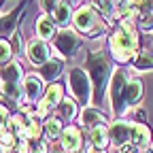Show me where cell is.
<instances>
[{"label":"cell","instance_id":"obj_4","mask_svg":"<svg viewBox=\"0 0 153 153\" xmlns=\"http://www.w3.org/2000/svg\"><path fill=\"white\" fill-rule=\"evenodd\" d=\"M68 87H70L74 102H79L83 106H87L91 102V81H89V74L83 68L74 66L68 70Z\"/></svg>","mask_w":153,"mask_h":153},{"label":"cell","instance_id":"obj_8","mask_svg":"<svg viewBox=\"0 0 153 153\" xmlns=\"http://www.w3.org/2000/svg\"><path fill=\"white\" fill-rule=\"evenodd\" d=\"M62 100H64V87H62L60 83H51V85H49V89H47V91H45V96H43L41 104H38L36 115H38V117H45V115H49V111H51V108L60 106V102H62Z\"/></svg>","mask_w":153,"mask_h":153},{"label":"cell","instance_id":"obj_24","mask_svg":"<svg viewBox=\"0 0 153 153\" xmlns=\"http://www.w3.org/2000/svg\"><path fill=\"white\" fill-rule=\"evenodd\" d=\"M136 24H138V30L140 32H153V11H145V13H138V19H136Z\"/></svg>","mask_w":153,"mask_h":153},{"label":"cell","instance_id":"obj_19","mask_svg":"<svg viewBox=\"0 0 153 153\" xmlns=\"http://www.w3.org/2000/svg\"><path fill=\"white\" fill-rule=\"evenodd\" d=\"M51 19L55 24H60V26H66V24H70V19H72V11H70V4H66V2H60L55 9H53V13H51Z\"/></svg>","mask_w":153,"mask_h":153},{"label":"cell","instance_id":"obj_29","mask_svg":"<svg viewBox=\"0 0 153 153\" xmlns=\"http://www.w3.org/2000/svg\"><path fill=\"white\" fill-rule=\"evenodd\" d=\"M15 153H32V145L28 140H19L15 145Z\"/></svg>","mask_w":153,"mask_h":153},{"label":"cell","instance_id":"obj_30","mask_svg":"<svg viewBox=\"0 0 153 153\" xmlns=\"http://www.w3.org/2000/svg\"><path fill=\"white\" fill-rule=\"evenodd\" d=\"M117 153H140V149H138L136 145H132V143H128V145L119 147V151H117Z\"/></svg>","mask_w":153,"mask_h":153},{"label":"cell","instance_id":"obj_23","mask_svg":"<svg viewBox=\"0 0 153 153\" xmlns=\"http://www.w3.org/2000/svg\"><path fill=\"white\" fill-rule=\"evenodd\" d=\"M45 132H47V136H49V138H60V136H62V132H64L62 121L57 119V117L47 119V123H45Z\"/></svg>","mask_w":153,"mask_h":153},{"label":"cell","instance_id":"obj_35","mask_svg":"<svg viewBox=\"0 0 153 153\" xmlns=\"http://www.w3.org/2000/svg\"><path fill=\"white\" fill-rule=\"evenodd\" d=\"M66 4H76V0H64Z\"/></svg>","mask_w":153,"mask_h":153},{"label":"cell","instance_id":"obj_1","mask_svg":"<svg viewBox=\"0 0 153 153\" xmlns=\"http://www.w3.org/2000/svg\"><path fill=\"white\" fill-rule=\"evenodd\" d=\"M87 74H89V81H91V100L96 106H100L102 100H104V91L111 83V72H113V66H111V60L104 55V53H89L87 55Z\"/></svg>","mask_w":153,"mask_h":153},{"label":"cell","instance_id":"obj_22","mask_svg":"<svg viewBox=\"0 0 153 153\" xmlns=\"http://www.w3.org/2000/svg\"><path fill=\"white\" fill-rule=\"evenodd\" d=\"M57 111H60V117L64 119H72L74 115H76V102L72 98H64L60 102V106H57Z\"/></svg>","mask_w":153,"mask_h":153},{"label":"cell","instance_id":"obj_15","mask_svg":"<svg viewBox=\"0 0 153 153\" xmlns=\"http://www.w3.org/2000/svg\"><path fill=\"white\" fill-rule=\"evenodd\" d=\"M153 143V136H151V128L147 123H140V121H134V134H132V145H136L138 149H145Z\"/></svg>","mask_w":153,"mask_h":153},{"label":"cell","instance_id":"obj_21","mask_svg":"<svg viewBox=\"0 0 153 153\" xmlns=\"http://www.w3.org/2000/svg\"><path fill=\"white\" fill-rule=\"evenodd\" d=\"M15 17H17V11H13L11 15H0V36L15 34Z\"/></svg>","mask_w":153,"mask_h":153},{"label":"cell","instance_id":"obj_14","mask_svg":"<svg viewBox=\"0 0 153 153\" xmlns=\"http://www.w3.org/2000/svg\"><path fill=\"white\" fill-rule=\"evenodd\" d=\"M22 74H24V72H22L19 62L11 60L9 64H4L2 68H0V81H2V83H15V85H19V83L24 81Z\"/></svg>","mask_w":153,"mask_h":153},{"label":"cell","instance_id":"obj_33","mask_svg":"<svg viewBox=\"0 0 153 153\" xmlns=\"http://www.w3.org/2000/svg\"><path fill=\"white\" fill-rule=\"evenodd\" d=\"M140 153H153V143H151L149 147H145V149H140Z\"/></svg>","mask_w":153,"mask_h":153},{"label":"cell","instance_id":"obj_5","mask_svg":"<svg viewBox=\"0 0 153 153\" xmlns=\"http://www.w3.org/2000/svg\"><path fill=\"white\" fill-rule=\"evenodd\" d=\"M72 26L87 36H98L104 32V22L94 7H81L72 15Z\"/></svg>","mask_w":153,"mask_h":153},{"label":"cell","instance_id":"obj_13","mask_svg":"<svg viewBox=\"0 0 153 153\" xmlns=\"http://www.w3.org/2000/svg\"><path fill=\"white\" fill-rule=\"evenodd\" d=\"M22 91L26 96V100H38L43 94V79L38 74H28L22 81Z\"/></svg>","mask_w":153,"mask_h":153},{"label":"cell","instance_id":"obj_27","mask_svg":"<svg viewBox=\"0 0 153 153\" xmlns=\"http://www.w3.org/2000/svg\"><path fill=\"white\" fill-rule=\"evenodd\" d=\"M9 45H11V51H13V55L17 53H24V43H22V36H19V32H15L13 36H11V41H9Z\"/></svg>","mask_w":153,"mask_h":153},{"label":"cell","instance_id":"obj_28","mask_svg":"<svg viewBox=\"0 0 153 153\" xmlns=\"http://www.w3.org/2000/svg\"><path fill=\"white\" fill-rule=\"evenodd\" d=\"M60 4V0H41V9H43V13L47 15V13H53V9Z\"/></svg>","mask_w":153,"mask_h":153},{"label":"cell","instance_id":"obj_26","mask_svg":"<svg viewBox=\"0 0 153 153\" xmlns=\"http://www.w3.org/2000/svg\"><path fill=\"white\" fill-rule=\"evenodd\" d=\"M2 91H4V96H9L13 100L22 98V89H19V85H15V83H2Z\"/></svg>","mask_w":153,"mask_h":153},{"label":"cell","instance_id":"obj_32","mask_svg":"<svg viewBox=\"0 0 153 153\" xmlns=\"http://www.w3.org/2000/svg\"><path fill=\"white\" fill-rule=\"evenodd\" d=\"M51 153H66V149H64V145H62V143H53Z\"/></svg>","mask_w":153,"mask_h":153},{"label":"cell","instance_id":"obj_20","mask_svg":"<svg viewBox=\"0 0 153 153\" xmlns=\"http://www.w3.org/2000/svg\"><path fill=\"white\" fill-rule=\"evenodd\" d=\"M132 68L136 72H147V70H153V53L149 51H140L132 62Z\"/></svg>","mask_w":153,"mask_h":153},{"label":"cell","instance_id":"obj_2","mask_svg":"<svg viewBox=\"0 0 153 153\" xmlns=\"http://www.w3.org/2000/svg\"><path fill=\"white\" fill-rule=\"evenodd\" d=\"M108 49H111V57L117 64H132L134 57L140 53L136 28H121L119 26L108 38Z\"/></svg>","mask_w":153,"mask_h":153},{"label":"cell","instance_id":"obj_31","mask_svg":"<svg viewBox=\"0 0 153 153\" xmlns=\"http://www.w3.org/2000/svg\"><path fill=\"white\" fill-rule=\"evenodd\" d=\"M34 153H49L47 143H43V140H36V149H34Z\"/></svg>","mask_w":153,"mask_h":153},{"label":"cell","instance_id":"obj_7","mask_svg":"<svg viewBox=\"0 0 153 153\" xmlns=\"http://www.w3.org/2000/svg\"><path fill=\"white\" fill-rule=\"evenodd\" d=\"M132 134H134V121H126V119H117L108 126V138L115 147H123L128 143H132Z\"/></svg>","mask_w":153,"mask_h":153},{"label":"cell","instance_id":"obj_17","mask_svg":"<svg viewBox=\"0 0 153 153\" xmlns=\"http://www.w3.org/2000/svg\"><path fill=\"white\" fill-rule=\"evenodd\" d=\"M36 34L41 41H51V38L55 36V22L49 17V15H41L36 19Z\"/></svg>","mask_w":153,"mask_h":153},{"label":"cell","instance_id":"obj_10","mask_svg":"<svg viewBox=\"0 0 153 153\" xmlns=\"http://www.w3.org/2000/svg\"><path fill=\"white\" fill-rule=\"evenodd\" d=\"M145 96V85L138 76H130L128 83H126V89H123V100L128 106H138L140 100Z\"/></svg>","mask_w":153,"mask_h":153},{"label":"cell","instance_id":"obj_3","mask_svg":"<svg viewBox=\"0 0 153 153\" xmlns=\"http://www.w3.org/2000/svg\"><path fill=\"white\" fill-rule=\"evenodd\" d=\"M128 72L123 68H115L113 76H111V83L106 87L108 91V104H111V111L117 119H121L123 115L128 113V104L123 100V89H126V83H128Z\"/></svg>","mask_w":153,"mask_h":153},{"label":"cell","instance_id":"obj_11","mask_svg":"<svg viewBox=\"0 0 153 153\" xmlns=\"http://www.w3.org/2000/svg\"><path fill=\"white\" fill-rule=\"evenodd\" d=\"M60 143L64 145L66 153H76V151H81V147H83V134H81V130L76 126L64 128L62 136H60Z\"/></svg>","mask_w":153,"mask_h":153},{"label":"cell","instance_id":"obj_18","mask_svg":"<svg viewBox=\"0 0 153 153\" xmlns=\"http://www.w3.org/2000/svg\"><path fill=\"white\" fill-rule=\"evenodd\" d=\"M108 145H111L108 126H96V128L91 130V147L98 149V151H104Z\"/></svg>","mask_w":153,"mask_h":153},{"label":"cell","instance_id":"obj_16","mask_svg":"<svg viewBox=\"0 0 153 153\" xmlns=\"http://www.w3.org/2000/svg\"><path fill=\"white\" fill-rule=\"evenodd\" d=\"M62 60H57V57H51L49 62H45L41 66V72H38V76H41L43 81H49V83H55V79L60 76L62 72Z\"/></svg>","mask_w":153,"mask_h":153},{"label":"cell","instance_id":"obj_9","mask_svg":"<svg viewBox=\"0 0 153 153\" xmlns=\"http://www.w3.org/2000/svg\"><path fill=\"white\" fill-rule=\"evenodd\" d=\"M28 60L34 64V66H43L45 62L51 60V49L45 41L41 38H34V41L28 43Z\"/></svg>","mask_w":153,"mask_h":153},{"label":"cell","instance_id":"obj_6","mask_svg":"<svg viewBox=\"0 0 153 153\" xmlns=\"http://www.w3.org/2000/svg\"><path fill=\"white\" fill-rule=\"evenodd\" d=\"M53 47H55V53H57V60L64 62L66 57L74 55L83 47V38L74 30H60L53 36Z\"/></svg>","mask_w":153,"mask_h":153},{"label":"cell","instance_id":"obj_12","mask_svg":"<svg viewBox=\"0 0 153 153\" xmlns=\"http://www.w3.org/2000/svg\"><path fill=\"white\" fill-rule=\"evenodd\" d=\"M79 121H81V126H85V128H96V126H106V121H108V117L98 108V106H85L83 111H81V117H79Z\"/></svg>","mask_w":153,"mask_h":153},{"label":"cell","instance_id":"obj_25","mask_svg":"<svg viewBox=\"0 0 153 153\" xmlns=\"http://www.w3.org/2000/svg\"><path fill=\"white\" fill-rule=\"evenodd\" d=\"M11 57H13V51H11L9 41H0V66L9 64V62H11Z\"/></svg>","mask_w":153,"mask_h":153},{"label":"cell","instance_id":"obj_34","mask_svg":"<svg viewBox=\"0 0 153 153\" xmlns=\"http://www.w3.org/2000/svg\"><path fill=\"white\" fill-rule=\"evenodd\" d=\"M87 153H104V151H98V149H94V147H89V149H87Z\"/></svg>","mask_w":153,"mask_h":153}]
</instances>
